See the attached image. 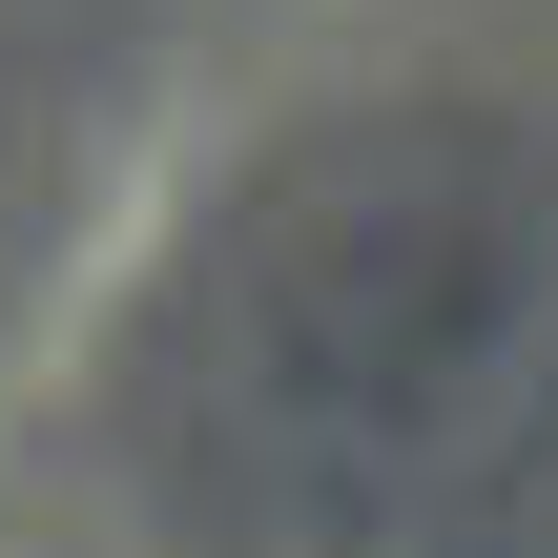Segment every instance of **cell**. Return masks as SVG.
I'll return each instance as SVG.
<instances>
[{
    "instance_id": "6da1fadb",
    "label": "cell",
    "mask_w": 558,
    "mask_h": 558,
    "mask_svg": "<svg viewBox=\"0 0 558 558\" xmlns=\"http://www.w3.org/2000/svg\"><path fill=\"white\" fill-rule=\"evenodd\" d=\"M166 497L228 558H476L558 497V145L373 104L311 124L145 352Z\"/></svg>"
}]
</instances>
